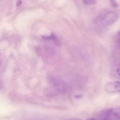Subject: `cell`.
<instances>
[{
  "label": "cell",
  "mask_w": 120,
  "mask_h": 120,
  "mask_svg": "<svg viewBox=\"0 0 120 120\" xmlns=\"http://www.w3.org/2000/svg\"><path fill=\"white\" fill-rule=\"evenodd\" d=\"M116 39H117V42L118 44L120 46V31L117 33V36H116Z\"/></svg>",
  "instance_id": "cell-5"
},
{
  "label": "cell",
  "mask_w": 120,
  "mask_h": 120,
  "mask_svg": "<svg viewBox=\"0 0 120 120\" xmlns=\"http://www.w3.org/2000/svg\"><path fill=\"white\" fill-rule=\"evenodd\" d=\"M0 65H1V62H0Z\"/></svg>",
  "instance_id": "cell-10"
},
{
  "label": "cell",
  "mask_w": 120,
  "mask_h": 120,
  "mask_svg": "<svg viewBox=\"0 0 120 120\" xmlns=\"http://www.w3.org/2000/svg\"><path fill=\"white\" fill-rule=\"evenodd\" d=\"M88 120H97L96 119H93V118H91V119H89ZM105 120V119H101V120Z\"/></svg>",
  "instance_id": "cell-9"
},
{
  "label": "cell",
  "mask_w": 120,
  "mask_h": 120,
  "mask_svg": "<svg viewBox=\"0 0 120 120\" xmlns=\"http://www.w3.org/2000/svg\"><path fill=\"white\" fill-rule=\"evenodd\" d=\"M105 90L109 93L120 92V82H111L106 83L104 86Z\"/></svg>",
  "instance_id": "cell-3"
},
{
  "label": "cell",
  "mask_w": 120,
  "mask_h": 120,
  "mask_svg": "<svg viewBox=\"0 0 120 120\" xmlns=\"http://www.w3.org/2000/svg\"><path fill=\"white\" fill-rule=\"evenodd\" d=\"M83 1L86 4L91 5L94 4L96 0H83Z\"/></svg>",
  "instance_id": "cell-4"
},
{
  "label": "cell",
  "mask_w": 120,
  "mask_h": 120,
  "mask_svg": "<svg viewBox=\"0 0 120 120\" xmlns=\"http://www.w3.org/2000/svg\"><path fill=\"white\" fill-rule=\"evenodd\" d=\"M102 119L106 120H120V107H115L108 109L101 114Z\"/></svg>",
  "instance_id": "cell-1"
},
{
  "label": "cell",
  "mask_w": 120,
  "mask_h": 120,
  "mask_svg": "<svg viewBox=\"0 0 120 120\" xmlns=\"http://www.w3.org/2000/svg\"><path fill=\"white\" fill-rule=\"evenodd\" d=\"M118 17V15L115 12H109L102 16L101 22L104 25H111L116 21Z\"/></svg>",
  "instance_id": "cell-2"
},
{
  "label": "cell",
  "mask_w": 120,
  "mask_h": 120,
  "mask_svg": "<svg viewBox=\"0 0 120 120\" xmlns=\"http://www.w3.org/2000/svg\"><path fill=\"white\" fill-rule=\"evenodd\" d=\"M21 3H22L21 0H19L17 1V3H16V6H20V5L21 4Z\"/></svg>",
  "instance_id": "cell-6"
},
{
  "label": "cell",
  "mask_w": 120,
  "mask_h": 120,
  "mask_svg": "<svg viewBox=\"0 0 120 120\" xmlns=\"http://www.w3.org/2000/svg\"><path fill=\"white\" fill-rule=\"evenodd\" d=\"M64 120H82L81 119H78V118H74V119H67Z\"/></svg>",
  "instance_id": "cell-8"
},
{
  "label": "cell",
  "mask_w": 120,
  "mask_h": 120,
  "mask_svg": "<svg viewBox=\"0 0 120 120\" xmlns=\"http://www.w3.org/2000/svg\"><path fill=\"white\" fill-rule=\"evenodd\" d=\"M117 73H118V75L120 76V66H119V67L117 68Z\"/></svg>",
  "instance_id": "cell-7"
}]
</instances>
